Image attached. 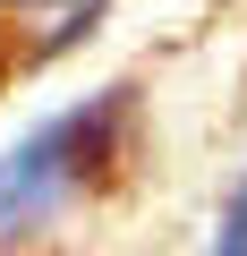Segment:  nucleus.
I'll return each instance as SVG.
<instances>
[{
	"label": "nucleus",
	"mask_w": 247,
	"mask_h": 256,
	"mask_svg": "<svg viewBox=\"0 0 247 256\" xmlns=\"http://www.w3.org/2000/svg\"><path fill=\"white\" fill-rule=\"evenodd\" d=\"M119 111H128V86H111L102 102H85V111H68V120H51L43 137L0 171V230H17V222H34L43 205H60V196H77L94 171H102V154H111V128H119Z\"/></svg>",
	"instance_id": "obj_1"
},
{
	"label": "nucleus",
	"mask_w": 247,
	"mask_h": 256,
	"mask_svg": "<svg viewBox=\"0 0 247 256\" xmlns=\"http://www.w3.org/2000/svg\"><path fill=\"white\" fill-rule=\"evenodd\" d=\"M213 256H247V180L230 188V205H222V230H213Z\"/></svg>",
	"instance_id": "obj_2"
},
{
	"label": "nucleus",
	"mask_w": 247,
	"mask_h": 256,
	"mask_svg": "<svg viewBox=\"0 0 247 256\" xmlns=\"http://www.w3.org/2000/svg\"><path fill=\"white\" fill-rule=\"evenodd\" d=\"M17 60V34H9V18H0V68H9Z\"/></svg>",
	"instance_id": "obj_3"
},
{
	"label": "nucleus",
	"mask_w": 247,
	"mask_h": 256,
	"mask_svg": "<svg viewBox=\"0 0 247 256\" xmlns=\"http://www.w3.org/2000/svg\"><path fill=\"white\" fill-rule=\"evenodd\" d=\"M0 9H26V0H0Z\"/></svg>",
	"instance_id": "obj_4"
}]
</instances>
